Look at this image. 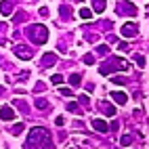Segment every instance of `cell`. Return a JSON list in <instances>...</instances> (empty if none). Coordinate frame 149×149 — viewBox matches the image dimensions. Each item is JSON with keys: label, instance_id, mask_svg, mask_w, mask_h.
I'll return each instance as SVG.
<instances>
[{"label": "cell", "instance_id": "26", "mask_svg": "<svg viewBox=\"0 0 149 149\" xmlns=\"http://www.w3.org/2000/svg\"><path fill=\"white\" fill-rule=\"evenodd\" d=\"M147 15H149V13H147Z\"/></svg>", "mask_w": 149, "mask_h": 149}, {"label": "cell", "instance_id": "2", "mask_svg": "<svg viewBox=\"0 0 149 149\" xmlns=\"http://www.w3.org/2000/svg\"><path fill=\"white\" fill-rule=\"evenodd\" d=\"M27 34L32 36V40H34L36 44H44V42H46V38H48V29H46L44 25H34Z\"/></svg>", "mask_w": 149, "mask_h": 149}, {"label": "cell", "instance_id": "14", "mask_svg": "<svg viewBox=\"0 0 149 149\" xmlns=\"http://www.w3.org/2000/svg\"><path fill=\"white\" fill-rule=\"evenodd\" d=\"M69 82H72V86H78L82 80H80V74H72L69 76Z\"/></svg>", "mask_w": 149, "mask_h": 149}, {"label": "cell", "instance_id": "19", "mask_svg": "<svg viewBox=\"0 0 149 149\" xmlns=\"http://www.w3.org/2000/svg\"><path fill=\"white\" fill-rule=\"evenodd\" d=\"M51 80H53V84H63V76H59V74H57V76L51 78Z\"/></svg>", "mask_w": 149, "mask_h": 149}, {"label": "cell", "instance_id": "11", "mask_svg": "<svg viewBox=\"0 0 149 149\" xmlns=\"http://www.w3.org/2000/svg\"><path fill=\"white\" fill-rule=\"evenodd\" d=\"M103 111H105V116L113 118V116H116V107H113V105H109V103H105V105H103Z\"/></svg>", "mask_w": 149, "mask_h": 149}, {"label": "cell", "instance_id": "1", "mask_svg": "<svg viewBox=\"0 0 149 149\" xmlns=\"http://www.w3.org/2000/svg\"><path fill=\"white\" fill-rule=\"evenodd\" d=\"M25 149H51V134L46 128H32Z\"/></svg>", "mask_w": 149, "mask_h": 149}, {"label": "cell", "instance_id": "3", "mask_svg": "<svg viewBox=\"0 0 149 149\" xmlns=\"http://www.w3.org/2000/svg\"><path fill=\"white\" fill-rule=\"evenodd\" d=\"M13 53L17 55V57H21L23 61H27V59H32V51L25 46V44H19V46H15L13 48Z\"/></svg>", "mask_w": 149, "mask_h": 149}, {"label": "cell", "instance_id": "12", "mask_svg": "<svg viewBox=\"0 0 149 149\" xmlns=\"http://www.w3.org/2000/svg\"><path fill=\"white\" fill-rule=\"evenodd\" d=\"M105 11V0H95V13H103Z\"/></svg>", "mask_w": 149, "mask_h": 149}, {"label": "cell", "instance_id": "8", "mask_svg": "<svg viewBox=\"0 0 149 149\" xmlns=\"http://www.w3.org/2000/svg\"><path fill=\"white\" fill-rule=\"evenodd\" d=\"M42 59H44V61H42L44 65H55V63H57V55H55V53H44Z\"/></svg>", "mask_w": 149, "mask_h": 149}, {"label": "cell", "instance_id": "9", "mask_svg": "<svg viewBox=\"0 0 149 149\" xmlns=\"http://www.w3.org/2000/svg\"><path fill=\"white\" fill-rule=\"evenodd\" d=\"M120 13H128V15H136V6H132V4H128V2H124L122 4V11Z\"/></svg>", "mask_w": 149, "mask_h": 149}, {"label": "cell", "instance_id": "15", "mask_svg": "<svg viewBox=\"0 0 149 149\" xmlns=\"http://www.w3.org/2000/svg\"><path fill=\"white\" fill-rule=\"evenodd\" d=\"M80 17L82 19H91L93 17V11H91V8H80Z\"/></svg>", "mask_w": 149, "mask_h": 149}, {"label": "cell", "instance_id": "13", "mask_svg": "<svg viewBox=\"0 0 149 149\" xmlns=\"http://www.w3.org/2000/svg\"><path fill=\"white\" fill-rule=\"evenodd\" d=\"M34 105H36V107H40V109H46V107H48V101H46V99H36Z\"/></svg>", "mask_w": 149, "mask_h": 149}, {"label": "cell", "instance_id": "4", "mask_svg": "<svg viewBox=\"0 0 149 149\" xmlns=\"http://www.w3.org/2000/svg\"><path fill=\"white\" fill-rule=\"evenodd\" d=\"M0 120H4V122H11V120H15V111L8 105H4V107H0Z\"/></svg>", "mask_w": 149, "mask_h": 149}, {"label": "cell", "instance_id": "6", "mask_svg": "<svg viewBox=\"0 0 149 149\" xmlns=\"http://www.w3.org/2000/svg\"><path fill=\"white\" fill-rule=\"evenodd\" d=\"M93 128H95L97 132H103V134L109 130V126H107V122H105V120H93Z\"/></svg>", "mask_w": 149, "mask_h": 149}, {"label": "cell", "instance_id": "23", "mask_svg": "<svg viewBox=\"0 0 149 149\" xmlns=\"http://www.w3.org/2000/svg\"><path fill=\"white\" fill-rule=\"evenodd\" d=\"M13 132H15V134H21V132H23V124H17V126L13 128Z\"/></svg>", "mask_w": 149, "mask_h": 149}, {"label": "cell", "instance_id": "25", "mask_svg": "<svg viewBox=\"0 0 149 149\" xmlns=\"http://www.w3.org/2000/svg\"><path fill=\"white\" fill-rule=\"evenodd\" d=\"M27 76H29V72H21V76H19V78H21V80H27Z\"/></svg>", "mask_w": 149, "mask_h": 149}, {"label": "cell", "instance_id": "24", "mask_svg": "<svg viewBox=\"0 0 149 149\" xmlns=\"http://www.w3.org/2000/svg\"><path fill=\"white\" fill-rule=\"evenodd\" d=\"M111 82H113V84H124L126 80H122V78H118V76H113V78H111Z\"/></svg>", "mask_w": 149, "mask_h": 149}, {"label": "cell", "instance_id": "5", "mask_svg": "<svg viewBox=\"0 0 149 149\" xmlns=\"http://www.w3.org/2000/svg\"><path fill=\"white\" fill-rule=\"evenodd\" d=\"M122 36H126V38H132V36H136V25L134 23H124L122 25Z\"/></svg>", "mask_w": 149, "mask_h": 149}, {"label": "cell", "instance_id": "22", "mask_svg": "<svg viewBox=\"0 0 149 149\" xmlns=\"http://www.w3.org/2000/svg\"><path fill=\"white\" fill-rule=\"evenodd\" d=\"M84 63H86V65H93V63H95L93 55H86V57H84Z\"/></svg>", "mask_w": 149, "mask_h": 149}, {"label": "cell", "instance_id": "17", "mask_svg": "<svg viewBox=\"0 0 149 149\" xmlns=\"http://www.w3.org/2000/svg\"><path fill=\"white\" fill-rule=\"evenodd\" d=\"M130 143H132V136H130V134H124V136H122V145H124V147H128Z\"/></svg>", "mask_w": 149, "mask_h": 149}, {"label": "cell", "instance_id": "16", "mask_svg": "<svg viewBox=\"0 0 149 149\" xmlns=\"http://www.w3.org/2000/svg\"><path fill=\"white\" fill-rule=\"evenodd\" d=\"M67 109H69L72 113H80V107H78V103H69V105H67Z\"/></svg>", "mask_w": 149, "mask_h": 149}, {"label": "cell", "instance_id": "21", "mask_svg": "<svg viewBox=\"0 0 149 149\" xmlns=\"http://www.w3.org/2000/svg\"><path fill=\"white\" fill-rule=\"evenodd\" d=\"M107 51H109V48H107L105 44H101V46H97V53H101V55H107Z\"/></svg>", "mask_w": 149, "mask_h": 149}, {"label": "cell", "instance_id": "20", "mask_svg": "<svg viewBox=\"0 0 149 149\" xmlns=\"http://www.w3.org/2000/svg\"><path fill=\"white\" fill-rule=\"evenodd\" d=\"M59 93H61L63 97H74V93H72V88H61V91H59Z\"/></svg>", "mask_w": 149, "mask_h": 149}, {"label": "cell", "instance_id": "18", "mask_svg": "<svg viewBox=\"0 0 149 149\" xmlns=\"http://www.w3.org/2000/svg\"><path fill=\"white\" fill-rule=\"evenodd\" d=\"M134 59H136V65H139V67H145V57H141V55H136Z\"/></svg>", "mask_w": 149, "mask_h": 149}, {"label": "cell", "instance_id": "10", "mask_svg": "<svg viewBox=\"0 0 149 149\" xmlns=\"http://www.w3.org/2000/svg\"><path fill=\"white\" fill-rule=\"evenodd\" d=\"M0 11H2V15H11V11H13L11 2H6V0H2V2H0Z\"/></svg>", "mask_w": 149, "mask_h": 149}, {"label": "cell", "instance_id": "7", "mask_svg": "<svg viewBox=\"0 0 149 149\" xmlns=\"http://www.w3.org/2000/svg\"><path fill=\"white\" fill-rule=\"evenodd\" d=\"M111 99H113L118 105H124V103L128 101V97H126L124 93H111Z\"/></svg>", "mask_w": 149, "mask_h": 149}]
</instances>
